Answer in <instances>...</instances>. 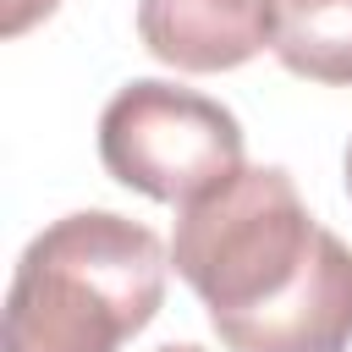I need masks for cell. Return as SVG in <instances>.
<instances>
[{
    "instance_id": "6",
    "label": "cell",
    "mask_w": 352,
    "mask_h": 352,
    "mask_svg": "<svg viewBox=\"0 0 352 352\" xmlns=\"http://www.w3.org/2000/svg\"><path fill=\"white\" fill-rule=\"evenodd\" d=\"M60 0H6V16H0V33L6 38H16V33H28L33 22H44L50 11H55Z\"/></svg>"
},
{
    "instance_id": "5",
    "label": "cell",
    "mask_w": 352,
    "mask_h": 352,
    "mask_svg": "<svg viewBox=\"0 0 352 352\" xmlns=\"http://www.w3.org/2000/svg\"><path fill=\"white\" fill-rule=\"evenodd\" d=\"M275 60L324 88H352V0H275Z\"/></svg>"
},
{
    "instance_id": "7",
    "label": "cell",
    "mask_w": 352,
    "mask_h": 352,
    "mask_svg": "<svg viewBox=\"0 0 352 352\" xmlns=\"http://www.w3.org/2000/svg\"><path fill=\"white\" fill-rule=\"evenodd\" d=\"M154 352H209V346H198V341H165V346H154Z\"/></svg>"
},
{
    "instance_id": "1",
    "label": "cell",
    "mask_w": 352,
    "mask_h": 352,
    "mask_svg": "<svg viewBox=\"0 0 352 352\" xmlns=\"http://www.w3.org/2000/svg\"><path fill=\"white\" fill-rule=\"evenodd\" d=\"M170 270L226 352H352V248L280 165H242L182 204Z\"/></svg>"
},
{
    "instance_id": "4",
    "label": "cell",
    "mask_w": 352,
    "mask_h": 352,
    "mask_svg": "<svg viewBox=\"0 0 352 352\" xmlns=\"http://www.w3.org/2000/svg\"><path fill=\"white\" fill-rule=\"evenodd\" d=\"M138 38L160 66L236 72L275 38V0H138Z\"/></svg>"
},
{
    "instance_id": "2",
    "label": "cell",
    "mask_w": 352,
    "mask_h": 352,
    "mask_svg": "<svg viewBox=\"0 0 352 352\" xmlns=\"http://www.w3.org/2000/svg\"><path fill=\"white\" fill-rule=\"evenodd\" d=\"M165 242L116 209L50 220L6 286L0 352H121L165 302Z\"/></svg>"
},
{
    "instance_id": "3",
    "label": "cell",
    "mask_w": 352,
    "mask_h": 352,
    "mask_svg": "<svg viewBox=\"0 0 352 352\" xmlns=\"http://www.w3.org/2000/svg\"><path fill=\"white\" fill-rule=\"evenodd\" d=\"M242 121L198 94L160 77H132L99 110V165L110 182L154 198V204H192L248 160Z\"/></svg>"
},
{
    "instance_id": "8",
    "label": "cell",
    "mask_w": 352,
    "mask_h": 352,
    "mask_svg": "<svg viewBox=\"0 0 352 352\" xmlns=\"http://www.w3.org/2000/svg\"><path fill=\"white\" fill-rule=\"evenodd\" d=\"M341 176H346V198H352V143H346V160H341Z\"/></svg>"
}]
</instances>
